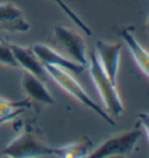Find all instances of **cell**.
Here are the masks:
<instances>
[{
    "instance_id": "obj_14",
    "label": "cell",
    "mask_w": 149,
    "mask_h": 158,
    "mask_svg": "<svg viewBox=\"0 0 149 158\" xmlns=\"http://www.w3.org/2000/svg\"><path fill=\"white\" fill-rule=\"evenodd\" d=\"M0 63L10 67H19L10 44H5L4 41H0Z\"/></svg>"
},
{
    "instance_id": "obj_6",
    "label": "cell",
    "mask_w": 149,
    "mask_h": 158,
    "mask_svg": "<svg viewBox=\"0 0 149 158\" xmlns=\"http://www.w3.org/2000/svg\"><path fill=\"white\" fill-rule=\"evenodd\" d=\"M121 44H111L98 40L96 42V55L99 60L103 69L105 70L110 80L116 85V77L120 64V53H121Z\"/></svg>"
},
{
    "instance_id": "obj_11",
    "label": "cell",
    "mask_w": 149,
    "mask_h": 158,
    "mask_svg": "<svg viewBox=\"0 0 149 158\" xmlns=\"http://www.w3.org/2000/svg\"><path fill=\"white\" fill-rule=\"evenodd\" d=\"M119 35L121 36L125 44L127 45L128 49L131 52V54L133 55L134 60L136 64L139 66L140 70L144 74L146 77H148V64H149V57L148 53L144 49L142 46L138 42V40L135 39V36L133 35V33L129 31V28H122L119 32Z\"/></svg>"
},
{
    "instance_id": "obj_13",
    "label": "cell",
    "mask_w": 149,
    "mask_h": 158,
    "mask_svg": "<svg viewBox=\"0 0 149 158\" xmlns=\"http://www.w3.org/2000/svg\"><path fill=\"white\" fill-rule=\"evenodd\" d=\"M51 1H54L56 5L58 6L62 11L64 12V14H65V15H68V18L71 20L72 23H75V25H77L78 28L80 29L83 33H85L88 36H91V35H92V32H91V29L88 27V25L84 23L80 18L78 17L77 14H76V12L72 11L71 8L68 6V4H66L64 0H51Z\"/></svg>"
},
{
    "instance_id": "obj_10",
    "label": "cell",
    "mask_w": 149,
    "mask_h": 158,
    "mask_svg": "<svg viewBox=\"0 0 149 158\" xmlns=\"http://www.w3.org/2000/svg\"><path fill=\"white\" fill-rule=\"evenodd\" d=\"M22 88L28 97L34 101L41 102L44 104H55V100L45 87L44 81L26 70L22 76Z\"/></svg>"
},
{
    "instance_id": "obj_12",
    "label": "cell",
    "mask_w": 149,
    "mask_h": 158,
    "mask_svg": "<svg viewBox=\"0 0 149 158\" xmlns=\"http://www.w3.org/2000/svg\"><path fill=\"white\" fill-rule=\"evenodd\" d=\"M92 142L88 137H83L80 141L71 143L64 147L57 148L56 156L62 158H83L90 155Z\"/></svg>"
},
{
    "instance_id": "obj_17",
    "label": "cell",
    "mask_w": 149,
    "mask_h": 158,
    "mask_svg": "<svg viewBox=\"0 0 149 158\" xmlns=\"http://www.w3.org/2000/svg\"><path fill=\"white\" fill-rule=\"evenodd\" d=\"M1 100H2V97H0V102H1Z\"/></svg>"
},
{
    "instance_id": "obj_15",
    "label": "cell",
    "mask_w": 149,
    "mask_h": 158,
    "mask_svg": "<svg viewBox=\"0 0 149 158\" xmlns=\"http://www.w3.org/2000/svg\"><path fill=\"white\" fill-rule=\"evenodd\" d=\"M25 110H26V109L20 108V109H17L15 111H13V113L10 114V115H7V116H0V125L5 124L6 122H10L11 119H14L15 117L20 116L22 113H25Z\"/></svg>"
},
{
    "instance_id": "obj_2",
    "label": "cell",
    "mask_w": 149,
    "mask_h": 158,
    "mask_svg": "<svg viewBox=\"0 0 149 158\" xmlns=\"http://www.w3.org/2000/svg\"><path fill=\"white\" fill-rule=\"evenodd\" d=\"M88 67L90 68L92 81L98 89L100 98L104 102L106 110L108 113H112L116 117H119L124 113V106L119 93L116 90V85L111 81L105 70L103 69L96 55V52H92L90 54Z\"/></svg>"
},
{
    "instance_id": "obj_5",
    "label": "cell",
    "mask_w": 149,
    "mask_h": 158,
    "mask_svg": "<svg viewBox=\"0 0 149 158\" xmlns=\"http://www.w3.org/2000/svg\"><path fill=\"white\" fill-rule=\"evenodd\" d=\"M54 38L57 41V44L68 53L71 60L88 68V59L86 46L80 35L66 27L56 26L54 28Z\"/></svg>"
},
{
    "instance_id": "obj_8",
    "label": "cell",
    "mask_w": 149,
    "mask_h": 158,
    "mask_svg": "<svg viewBox=\"0 0 149 158\" xmlns=\"http://www.w3.org/2000/svg\"><path fill=\"white\" fill-rule=\"evenodd\" d=\"M29 23L23 18L22 11L12 2L0 4V31L8 33L28 32Z\"/></svg>"
},
{
    "instance_id": "obj_3",
    "label": "cell",
    "mask_w": 149,
    "mask_h": 158,
    "mask_svg": "<svg viewBox=\"0 0 149 158\" xmlns=\"http://www.w3.org/2000/svg\"><path fill=\"white\" fill-rule=\"evenodd\" d=\"M44 68H45V72L48 74V76H50L54 80L62 89H64L68 94H70L72 97H75L80 103H83L84 106L92 109L94 113L98 114L108 124L116 125V122L111 118L110 115L106 113L105 110H103V108H100L96 102H93V100L86 94V91L82 88V85L72 77L69 74V72L58 67H55V66H50V64H44Z\"/></svg>"
},
{
    "instance_id": "obj_16",
    "label": "cell",
    "mask_w": 149,
    "mask_h": 158,
    "mask_svg": "<svg viewBox=\"0 0 149 158\" xmlns=\"http://www.w3.org/2000/svg\"><path fill=\"white\" fill-rule=\"evenodd\" d=\"M0 41H2V38H1V35H0Z\"/></svg>"
},
{
    "instance_id": "obj_7",
    "label": "cell",
    "mask_w": 149,
    "mask_h": 158,
    "mask_svg": "<svg viewBox=\"0 0 149 158\" xmlns=\"http://www.w3.org/2000/svg\"><path fill=\"white\" fill-rule=\"evenodd\" d=\"M32 49L43 64L55 66V67H58L61 69H64L66 72L75 73L76 75H80L86 68L80 63L75 62L71 59H68V57L61 55L58 52L54 51L53 48H50L48 46L36 44L32 47Z\"/></svg>"
},
{
    "instance_id": "obj_1",
    "label": "cell",
    "mask_w": 149,
    "mask_h": 158,
    "mask_svg": "<svg viewBox=\"0 0 149 158\" xmlns=\"http://www.w3.org/2000/svg\"><path fill=\"white\" fill-rule=\"evenodd\" d=\"M57 148L48 145L42 136H40L39 129L27 124L19 136H17L7 147L2 150V155L13 158L41 157V156H56Z\"/></svg>"
},
{
    "instance_id": "obj_9",
    "label": "cell",
    "mask_w": 149,
    "mask_h": 158,
    "mask_svg": "<svg viewBox=\"0 0 149 158\" xmlns=\"http://www.w3.org/2000/svg\"><path fill=\"white\" fill-rule=\"evenodd\" d=\"M10 47L19 67H22L26 72L33 74L42 81H45L48 74L45 72L44 64L40 61V59L36 56V54L32 48L18 45H10Z\"/></svg>"
},
{
    "instance_id": "obj_4",
    "label": "cell",
    "mask_w": 149,
    "mask_h": 158,
    "mask_svg": "<svg viewBox=\"0 0 149 158\" xmlns=\"http://www.w3.org/2000/svg\"><path fill=\"white\" fill-rule=\"evenodd\" d=\"M141 135H142V127L141 125L135 127L134 129L125 131L122 134L106 139L88 157L106 158L116 155H129L134 150Z\"/></svg>"
}]
</instances>
